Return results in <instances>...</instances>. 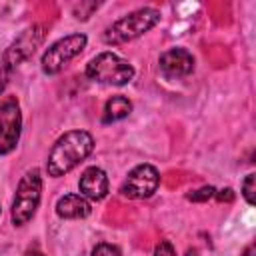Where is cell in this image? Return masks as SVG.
I'll list each match as a JSON object with an SVG mask.
<instances>
[{"instance_id":"6da1fadb","label":"cell","mask_w":256,"mask_h":256,"mask_svg":"<svg viewBox=\"0 0 256 256\" xmlns=\"http://www.w3.org/2000/svg\"><path fill=\"white\" fill-rule=\"evenodd\" d=\"M94 150V138L86 130H68L64 132L54 146L50 148L46 160V172L52 178L66 176L80 162H84Z\"/></svg>"},{"instance_id":"7a4b0ae2","label":"cell","mask_w":256,"mask_h":256,"mask_svg":"<svg viewBox=\"0 0 256 256\" xmlns=\"http://www.w3.org/2000/svg\"><path fill=\"white\" fill-rule=\"evenodd\" d=\"M158 22H160V12L156 8L144 6V8H138V10L122 16L120 20L112 22L104 30L102 40L108 46H120V44H126V42L140 38L142 34L152 30Z\"/></svg>"},{"instance_id":"3957f363","label":"cell","mask_w":256,"mask_h":256,"mask_svg":"<svg viewBox=\"0 0 256 256\" xmlns=\"http://www.w3.org/2000/svg\"><path fill=\"white\" fill-rule=\"evenodd\" d=\"M40 198H42V176L40 170L32 168L20 178L16 186V194L12 200V214H10L12 224L14 226L28 224L40 206Z\"/></svg>"},{"instance_id":"277c9868","label":"cell","mask_w":256,"mask_h":256,"mask_svg":"<svg viewBox=\"0 0 256 256\" xmlns=\"http://www.w3.org/2000/svg\"><path fill=\"white\" fill-rule=\"evenodd\" d=\"M86 78L100 84L124 86L134 78V66L114 52H100L86 64Z\"/></svg>"},{"instance_id":"5b68a950","label":"cell","mask_w":256,"mask_h":256,"mask_svg":"<svg viewBox=\"0 0 256 256\" xmlns=\"http://www.w3.org/2000/svg\"><path fill=\"white\" fill-rule=\"evenodd\" d=\"M42 38H44L42 26L36 24V26L26 28V30L6 48V52L2 54V62H0V92L6 88V84H8L10 76H12V72H14L24 60H28V58L36 52V48L40 46Z\"/></svg>"},{"instance_id":"8992f818","label":"cell","mask_w":256,"mask_h":256,"mask_svg":"<svg viewBox=\"0 0 256 256\" xmlns=\"http://www.w3.org/2000/svg\"><path fill=\"white\" fill-rule=\"evenodd\" d=\"M86 42H88V38L84 34H68V36L56 40L54 44H50L40 58L42 72L48 76L62 72V68L86 48Z\"/></svg>"},{"instance_id":"52a82bcc","label":"cell","mask_w":256,"mask_h":256,"mask_svg":"<svg viewBox=\"0 0 256 256\" xmlns=\"http://www.w3.org/2000/svg\"><path fill=\"white\" fill-rule=\"evenodd\" d=\"M22 132V112L14 96L0 102V156L10 154L20 140Z\"/></svg>"},{"instance_id":"ba28073f","label":"cell","mask_w":256,"mask_h":256,"mask_svg":"<svg viewBox=\"0 0 256 256\" xmlns=\"http://www.w3.org/2000/svg\"><path fill=\"white\" fill-rule=\"evenodd\" d=\"M160 184V174L152 164H138L134 166L126 180L120 186V192L124 198L130 200H142V198H150Z\"/></svg>"},{"instance_id":"9c48e42d","label":"cell","mask_w":256,"mask_h":256,"mask_svg":"<svg viewBox=\"0 0 256 256\" xmlns=\"http://www.w3.org/2000/svg\"><path fill=\"white\" fill-rule=\"evenodd\" d=\"M160 70L166 78H184L194 72V56L184 48H170L166 50L160 60Z\"/></svg>"},{"instance_id":"30bf717a","label":"cell","mask_w":256,"mask_h":256,"mask_svg":"<svg viewBox=\"0 0 256 256\" xmlns=\"http://www.w3.org/2000/svg\"><path fill=\"white\" fill-rule=\"evenodd\" d=\"M108 188H110L108 176H106V172H104L102 168H98V166L86 168V170L82 172L80 180H78V190H80V194H82L86 200H96V202H98V200L106 198Z\"/></svg>"},{"instance_id":"8fae6325","label":"cell","mask_w":256,"mask_h":256,"mask_svg":"<svg viewBox=\"0 0 256 256\" xmlns=\"http://www.w3.org/2000/svg\"><path fill=\"white\" fill-rule=\"evenodd\" d=\"M92 206L82 194H64L56 202V214L66 220H78L90 216Z\"/></svg>"},{"instance_id":"7c38bea8","label":"cell","mask_w":256,"mask_h":256,"mask_svg":"<svg viewBox=\"0 0 256 256\" xmlns=\"http://www.w3.org/2000/svg\"><path fill=\"white\" fill-rule=\"evenodd\" d=\"M132 112V102L126 96H112L106 104H104V114H102V122L110 124V122H118L124 120L128 114Z\"/></svg>"},{"instance_id":"4fadbf2b","label":"cell","mask_w":256,"mask_h":256,"mask_svg":"<svg viewBox=\"0 0 256 256\" xmlns=\"http://www.w3.org/2000/svg\"><path fill=\"white\" fill-rule=\"evenodd\" d=\"M254 180H256V174H254V172L246 174V178L242 180V196H244V200H246L250 206L256 204V196H254L256 186H254Z\"/></svg>"},{"instance_id":"5bb4252c","label":"cell","mask_w":256,"mask_h":256,"mask_svg":"<svg viewBox=\"0 0 256 256\" xmlns=\"http://www.w3.org/2000/svg\"><path fill=\"white\" fill-rule=\"evenodd\" d=\"M214 194H216V188L214 186H202V188L186 194V198L192 200V202H208L210 198H214Z\"/></svg>"},{"instance_id":"9a60e30c","label":"cell","mask_w":256,"mask_h":256,"mask_svg":"<svg viewBox=\"0 0 256 256\" xmlns=\"http://www.w3.org/2000/svg\"><path fill=\"white\" fill-rule=\"evenodd\" d=\"M98 6H100V4H96V2H80V4L74 6V16H76L78 20H88L90 14H92Z\"/></svg>"},{"instance_id":"2e32d148","label":"cell","mask_w":256,"mask_h":256,"mask_svg":"<svg viewBox=\"0 0 256 256\" xmlns=\"http://www.w3.org/2000/svg\"><path fill=\"white\" fill-rule=\"evenodd\" d=\"M92 256H122V254H120V250H118L114 244L100 242V244H96V248L92 250Z\"/></svg>"},{"instance_id":"e0dca14e","label":"cell","mask_w":256,"mask_h":256,"mask_svg":"<svg viewBox=\"0 0 256 256\" xmlns=\"http://www.w3.org/2000/svg\"><path fill=\"white\" fill-rule=\"evenodd\" d=\"M154 256H176V250L168 240H160L154 248Z\"/></svg>"},{"instance_id":"ac0fdd59","label":"cell","mask_w":256,"mask_h":256,"mask_svg":"<svg viewBox=\"0 0 256 256\" xmlns=\"http://www.w3.org/2000/svg\"><path fill=\"white\" fill-rule=\"evenodd\" d=\"M214 198H216L218 202H232V200H234V192H232L230 188H224V190H218V192L214 194Z\"/></svg>"},{"instance_id":"d6986e66","label":"cell","mask_w":256,"mask_h":256,"mask_svg":"<svg viewBox=\"0 0 256 256\" xmlns=\"http://www.w3.org/2000/svg\"><path fill=\"white\" fill-rule=\"evenodd\" d=\"M240 256H254V244H248Z\"/></svg>"},{"instance_id":"ffe728a7","label":"cell","mask_w":256,"mask_h":256,"mask_svg":"<svg viewBox=\"0 0 256 256\" xmlns=\"http://www.w3.org/2000/svg\"><path fill=\"white\" fill-rule=\"evenodd\" d=\"M24 256H44V254H42V252H38V250H28Z\"/></svg>"}]
</instances>
